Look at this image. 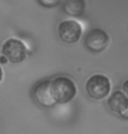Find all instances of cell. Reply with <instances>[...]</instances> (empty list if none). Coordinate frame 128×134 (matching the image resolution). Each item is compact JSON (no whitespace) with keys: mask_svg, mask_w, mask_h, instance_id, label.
<instances>
[{"mask_svg":"<svg viewBox=\"0 0 128 134\" xmlns=\"http://www.w3.org/2000/svg\"><path fill=\"white\" fill-rule=\"evenodd\" d=\"M86 3L84 0H67L63 4V10L67 14L74 17L82 16L84 13Z\"/></svg>","mask_w":128,"mask_h":134,"instance_id":"ba28073f","label":"cell"},{"mask_svg":"<svg viewBox=\"0 0 128 134\" xmlns=\"http://www.w3.org/2000/svg\"><path fill=\"white\" fill-rule=\"evenodd\" d=\"M51 82L49 80L41 81L32 90V97L36 103L46 108L53 107L56 104L51 94Z\"/></svg>","mask_w":128,"mask_h":134,"instance_id":"5b68a950","label":"cell"},{"mask_svg":"<svg viewBox=\"0 0 128 134\" xmlns=\"http://www.w3.org/2000/svg\"><path fill=\"white\" fill-rule=\"evenodd\" d=\"M51 94L56 103H66L75 97L76 87L71 79L60 76L51 82Z\"/></svg>","mask_w":128,"mask_h":134,"instance_id":"6da1fadb","label":"cell"},{"mask_svg":"<svg viewBox=\"0 0 128 134\" xmlns=\"http://www.w3.org/2000/svg\"><path fill=\"white\" fill-rule=\"evenodd\" d=\"M86 90L90 97L100 100L106 97L111 90L110 80L104 75H94L87 81Z\"/></svg>","mask_w":128,"mask_h":134,"instance_id":"7a4b0ae2","label":"cell"},{"mask_svg":"<svg viewBox=\"0 0 128 134\" xmlns=\"http://www.w3.org/2000/svg\"><path fill=\"white\" fill-rule=\"evenodd\" d=\"M0 62L1 63H3V64H4V63H6L7 62V58L5 56H1L0 57Z\"/></svg>","mask_w":128,"mask_h":134,"instance_id":"7c38bea8","label":"cell"},{"mask_svg":"<svg viewBox=\"0 0 128 134\" xmlns=\"http://www.w3.org/2000/svg\"><path fill=\"white\" fill-rule=\"evenodd\" d=\"M2 53L12 63L22 62L26 57V48L24 43L16 39H10L4 43Z\"/></svg>","mask_w":128,"mask_h":134,"instance_id":"277c9868","label":"cell"},{"mask_svg":"<svg viewBox=\"0 0 128 134\" xmlns=\"http://www.w3.org/2000/svg\"><path fill=\"white\" fill-rule=\"evenodd\" d=\"M39 3L42 4L44 7H48V8H51V7H55L58 4H61V1L59 0H40Z\"/></svg>","mask_w":128,"mask_h":134,"instance_id":"9c48e42d","label":"cell"},{"mask_svg":"<svg viewBox=\"0 0 128 134\" xmlns=\"http://www.w3.org/2000/svg\"><path fill=\"white\" fill-rule=\"evenodd\" d=\"M109 40V35L106 32L99 28H95L88 32L85 37L84 43L90 51L100 53L107 47Z\"/></svg>","mask_w":128,"mask_h":134,"instance_id":"3957f363","label":"cell"},{"mask_svg":"<svg viewBox=\"0 0 128 134\" xmlns=\"http://www.w3.org/2000/svg\"><path fill=\"white\" fill-rule=\"evenodd\" d=\"M2 77H3V72H2V69H1V68H0V82H1V80H2Z\"/></svg>","mask_w":128,"mask_h":134,"instance_id":"4fadbf2b","label":"cell"},{"mask_svg":"<svg viewBox=\"0 0 128 134\" xmlns=\"http://www.w3.org/2000/svg\"><path fill=\"white\" fill-rule=\"evenodd\" d=\"M123 90H124L125 94L128 96V79L123 83Z\"/></svg>","mask_w":128,"mask_h":134,"instance_id":"30bf717a","label":"cell"},{"mask_svg":"<svg viewBox=\"0 0 128 134\" xmlns=\"http://www.w3.org/2000/svg\"><path fill=\"white\" fill-rule=\"evenodd\" d=\"M108 104L112 111L122 114L128 108V97L121 91H115L109 97Z\"/></svg>","mask_w":128,"mask_h":134,"instance_id":"52a82bcc","label":"cell"},{"mask_svg":"<svg viewBox=\"0 0 128 134\" xmlns=\"http://www.w3.org/2000/svg\"><path fill=\"white\" fill-rule=\"evenodd\" d=\"M120 115H121V117L123 118H125V119H128V108L125 112H123L122 114H120Z\"/></svg>","mask_w":128,"mask_h":134,"instance_id":"8fae6325","label":"cell"},{"mask_svg":"<svg viewBox=\"0 0 128 134\" xmlns=\"http://www.w3.org/2000/svg\"><path fill=\"white\" fill-rule=\"evenodd\" d=\"M59 36L65 43H76L82 35V27L75 20H65L60 23L58 27Z\"/></svg>","mask_w":128,"mask_h":134,"instance_id":"8992f818","label":"cell"}]
</instances>
